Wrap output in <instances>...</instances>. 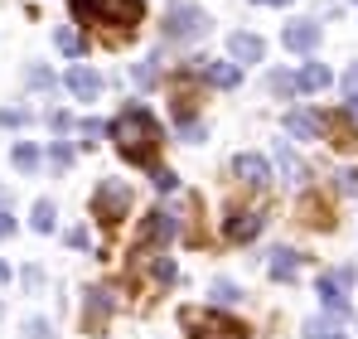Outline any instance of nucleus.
<instances>
[{"mask_svg": "<svg viewBox=\"0 0 358 339\" xmlns=\"http://www.w3.org/2000/svg\"><path fill=\"white\" fill-rule=\"evenodd\" d=\"M0 209H10V189H0Z\"/></svg>", "mask_w": 358, "mask_h": 339, "instance_id": "obj_38", "label": "nucleus"}, {"mask_svg": "<svg viewBox=\"0 0 358 339\" xmlns=\"http://www.w3.org/2000/svg\"><path fill=\"white\" fill-rule=\"evenodd\" d=\"M5 282H10V267H5V262H0V286H5Z\"/></svg>", "mask_w": 358, "mask_h": 339, "instance_id": "obj_39", "label": "nucleus"}, {"mask_svg": "<svg viewBox=\"0 0 358 339\" xmlns=\"http://www.w3.org/2000/svg\"><path fill=\"white\" fill-rule=\"evenodd\" d=\"M49 165H54V170H68V165H73V151H68V141H54V146H49Z\"/></svg>", "mask_w": 358, "mask_h": 339, "instance_id": "obj_25", "label": "nucleus"}, {"mask_svg": "<svg viewBox=\"0 0 358 339\" xmlns=\"http://www.w3.org/2000/svg\"><path fill=\"white\" fill-rule=\"evenodd\" d=\"M296 277H300V252L276 247L271 252V282H296Z\"/></svg>", "mask_w": 358, "mask_h": 339, "instance_id": "obj_15", "label": "nucleus"}, {"mask_svg": "<svg viewBox=\"0 0 358 339\" xmlns=\"http://www.w3.org/2000/svg\"><path fill=\"white\" fill-rule=\"evenodd\" d=\"M24 286L39 291V286H44V272H39V267H24Z\"/></svg>", "mask_w": 358, "mask_h": 339, "instance_id": "obj_35", "label": "nucleus"}, {"mask_svg": "<svg viewBox=\"0 0 358 339\" xmlns=\"http://www.w3.org/2000/svg\"><path fill=\"white\" fill-rule=\"evenodd\" d=\"M107 131H112V141H117V151H121L126 165H150L155 151L165 146V126H160V116L150 112V107H141V102L121 107V116L107 126Z\"/></svg>", "mask_w": 358, "mask_h": 339, "instance_id": "obj_1", "label": "nucleus"}, {"mask_svg": "<svg viewBox=\"0 0 358 339\" xmlns=\"http://www.w3.org/2000/svg\"><path fill=\"white\" fill-rule=\"evenodd\" d=\"M150 184H155L160 194H170V189H175L179 179H175V170H165V165H160V170H150Z\"/></svg>", "mask_w": 358, "mask_h": 339, "instance_id": "obj_27", "label": "nucleus"}, {"mask_svg": "<svg viewBox=\"0 0 358 339\" xmlns=\"http://www.w3.org/2000/svg\"><path fill=\"white\" fill-rule=\"evenodd\" d=\"M228 54H233V63H262L266 44H262L257 34H247V29H242V34H233V39H228Z\"/></svg>", "mask_w": 358, "mask_h": 339, "instance_id": "obj_13", "label": "nucleus"}, {"mask_svg": "<svg viewBox=\"0 0 358 339\" xmlns=\"http://www.w3.org/2000/svg\"><path fill=\"white\" fill-rule=\"evenodd\" d=\"M179 233V223H175V214H145V223H141V237H136V247H155V242H170Z\"/></svg>", "mask_w": 358, "mask_h": 339, "instance_id": "obj_9", "label": "nucleus"}, {"mask_svg": "<svg viewBox=\"0 0 358 339\" xmlns=\"http://www.w3.org/2000/svg\"><path fill=\"white\" fill-rule=\"evenodd\" d=\"M262 5H276V10H281V5H291V0H262Z\"/></svg>", "mask_w": 358, "mask_h": 339, "instance_id": "obj_40", "label": "nucleus"}, {"mask_svg": "<svg viewBox=\"0 0 358 339\" xmlns=\"http://www.w3.org/2000/svg\"><path fill=\"white\" fill-rule=\"evenodd\" d=\"M0 126H10V131H15V126H24V112H20V107H10V112H0Z\"/></svg>", "mask_w": 358, "mask_h": 339, "instance_id": "obj_33", "label": "nucleus"}, {"mask_svg": "<svg viewBox=\"0 0 358 339\" xmlns=\"http://www.w3.org/2000/svg\"><path fill=\"white\" fill-rule=\"evenodd\" d=\"M213 300H218V305H238L242 291H238L233 282H213Z\"/></svg>", "mask_w": 358, "mask_h": 339, "instance_id": "obj_24", "label": "nucleus"}, {"mask_svg": "<svg viewBox=\"0 0 358 339\" xmlns=\"http://www.w3.org/2000/svg\"><path fill=\"white\" fill-rule=\"evenodd\" d=\"M315 291H320V300H324V310H329L334 320H349V310H354V305H349L344 286L334 282V277H320V286H315Z\"/></svg>", "mask_w": 358, "mask_h": 339, "instance_id": "obj_12", "label": "nucleus"}, {"mask_svg": "<svg viewBox=\"0 0 358 339\" xmlns=\"http://www.w3.org/2000/svg\"><path fill=\"white\" fill-rule=\"evenodd\" d=\"M179 131H184V141H203V121H189V116H184Z\"/></svg>", "mask_w": 358, "mask_h": 339, "instance_id": "obj_32", "label": "nucleus"}, {"mask_svg": "<svg viewBox=\"0 0 358 339\" xmlns=\"http://www.w3.org/2000/svg\"><path fill=\"white\" fill-rule=\"evenodd\" d=\"M184 325H194L199 339H247L238 320H228V315H194V310H184Z\"/></svg>", "mask_w": 358, "mask_h": 339, "instance_id": "obj_6", "label": "nucleus"}, {"mask_svg": "<svg viewBox=\"0 0 358 339\" xmlns=\"http://www.w3.org/2000/svg\"><path fill=\"white\" fill-rule=\"evenodd\" d=\"M344 102H358V63H349L344 73Z\"/></svg>", "mask_w": 358, "mask_h": 339, "instance_id": "obj_28", "label": "nucleus"}, {"mask_svg": "<svg viewBox=\"0 0 358 339\" xmlns=\"http://www.w3.org/2000/svg\"><path fill=\"white\" fill-rule=\"evenodd\" d=\"M165 34L170 39H203L208 34V15L199 5H175L170 20H165Z\"/></svg>", "mask_w": 358, "mask_h": 339, "instance_id": "obj_4", "label": "nucleus"}, {"mask_svg": "<svg viewBox=\"0 0 358 339\" xmlns=\"http://www.w3.org/2000/svg\"><path fill=\"white\" fill-rule=\"evenodd\" d=\"M155 277H160V282H175V262L160 257V262H155Z\"/></svg>", "mask_w": 358, "mask_h": 339, "instance_id": "obj_34", "label": "nucleus"}, {"mask_svg": "<svg viewBox=\"0 0 358 339\" xmlns=\"http://www.w3.org/2000/svg\"><path fill=\"white\" fill-rule=\"evenodd\" d=\"M68 247H92V237H87L83 228H73V233H68Z\"/></svg>", "mask_w": 358, "mask_h": 339, "instance_id": "obj_36", "label": "nucleus"}, {"mask_svg": "<svg viewBox=\"0 0 358 339\" xmlns=\"http://www.w3.org/2000/svg\"><path fill=\"white\" fill-rule=\"evenodd\" d=\"M203 78H208L213 88L228 92V88H238V83H242V63H203Z\"/></svg>", "mask_w": 358, "mask_h": 339, "instance_id": "obj_17", "label": "nucleus"}, {"mask_svg": "<svg viewBox=\"0 0 358 339\" xmlns=\"http://www.w3.org/2000/svg\"><path fill=\"white\" fill-rule=\"evenodd\" d=\"M233 174H238L242 184H252V189H266V184H271V165H266V155H252V151L233 155Z\"/></svg>", "mask_w": 358, "mask_h": 339, "instance_id": "obj_8", "label": "nucleus"}, {"mask_svg": "<svg viewBox=\"0 0 358 339\" xmlns=\"http://www.w3.org/2000/svg\"><path fill=\"white\" fill-rule=\"evenodd\" d=\"M24 339H54V325L34 315V320H24Z\"/></svg>", "mask_w": 358, "mask_h": 339, "instance_id": "obj_26", "label": "nucleus"}, {"mask_svg": "<svg viewBox=\"0 0 358 339\" xmlns=\"http://www.w3.org/2000/svg\"><path fill=\"white\" fill-rule=\"evenodd\" d=\"M320 126H324V116H315V112H291L286 116V131H291L296 141H315Z\"/></svg>", "mask_w": 358, "mask_h": 339, "instance_id": "obj_16", "label": "nucleus"}, {"mask_svg": "<svg viewBox=\"0 0 358 339\" xmlns=\"http://www.w3.org/2000/svg\"><path fill=\"white\" fill-rule=\"evenodd\" d=\"M10 160H15V170H24V174H29V170H39V146H34V141H20Z\"/></svg>", "mask_w": 358, "mask_h": 339, "instance_id": "obj_20", "label": "nucleus"}, {"mask_svg": "<svg viewBox=\"0 0 358 339\" xmlns=\"http://www.w3.org/2000/svg\"><path fill=\"white\" fill-rule=\"evenodd\" d=\"M73 20L78 25H112L121 34H131L145 20L141 0H73Z\"/></svg>", "mask_w": 358, "mask_h": 339, "instance_id": "obj_2", "label": "nucleus"}, {"mask_svg": "<svg viewBox=\"0 0 358 339\" xmlns=\"http://www.w3.org/2000/svg\"><path fill=\"white\" fill-rule=\"evenodd\" d=\"M15 233V219H10V209H0V237H10Z\"/></svg>", "mask_w": 358, "mask_h": 339, "instance_id": "obj_37", "label": "nucleus"}, {"mask_svg": "<svg viewBox=\"0 0 358 339\" xmlns=\"http://www.w3.org/2000/svg\"><path fill=\"white\" fill-rule=\"evenodd\" d=\"M63 88H68L78 102H97V97H102V73L87 68V63H73L68 78H63Z\"/></svg>", "mask_w": 358, "mask_h": 339, "instance_id": "obj_7", "label": "nucleus"}, {"mask_svg": "<svg viewBox=\"0 0 358 339\" xmlns=\"http://www.w3.org/2000/svg\"><path fill=\"white\" fill-rule=\"evenodd\" d=\"M54 44H59L68 58H83V39H78L73 29H59V34H54Z\"/></svg>", "mask_w": 358, "mask_h": 339, "instance_id": "obj_23", "label": "nucleus"}, {"mask_svg": "<svg viewBox=\"0 0 358 339\" xmlns=\"http://www.w3.org/2000/svg\"><path fill=\"white\" fill-rule=\"evenodd\" d=\"M305 339H344V320L315 315V320H305Z\"/></svg>", "mask_w": 358, "mask_h": 339, "instance_id": "obj_18", "label": "nucleus"}, {"mask_svg": "<svg viewBox=\"0 0 358 339\" xmlns=\"http://www.w3.org/2000/svg\"><path fill=\"white\" fill-rule=\"evenodd\" d=\"M281 44H286L291 54H315V44H320V25H315V20H296V25H286Z\"/></svg>", "mask_w": 358, "mask_h": 339, "instance_id": "obj_10", "label": "nucleus"}, {"mask_svg": "<svg viewBox=\"0 0 358 339\" xmlns=\"http://www.w3.org/2000/svg\"><path fill=\"white\" fill-rule=\"evenodd\" d=\"M112 310H117V300H112V291H107V286H87V291H83V330H92V335H97V330L107 325V315H112Z\"/></svg>", "mask_w": 358, "mask_h": 339, "instance_id": "obj_5", "label": "nucleus"}, {"mask_svg": "<svg viewBox=\"0 0 358 339\" xmlns=\"http://www.w3.org/2000/svg\"><path fill=\"white\" fill-rule=\"evenodd\" d=\"M266 88H271L276 97H296V78H291V73H271V78H266Z\"/></svg>", "mask_w": 358, "mask_h": 339, "instance_id": "obj_22", "label": "nucleus"}, {"mask_svg": "<svg viewBox=\"0 0 358 339\" xmlns=\"http://www.w3.org/2000/svg\"><path fill=\"white\" fill-rule=\"evenodd\" d=\"M126 209H131V184H126V179H102L97 194H92V214H97L102 223H117Z\"/></svg>", "mask_w": 358, "mask_h": 339, "instance_id": "obj_3", "label": "nucleus"}, {"mask_svg": "<svg viewBox=\"0 0 358 339\" xmlns=\"http://www.w3.org/2000/svg\"><path fill=\"white\" fill-rule=\"evenodd\" d=\"M29 228H34V233H54V228H59V209H54L49 199H34V209H29Z\"/></svg>", "mask_w": 358, "mask_h": 339, "instance_id": "obj_19", "label": "nucleus"}, {"mask_svg": "<svg viewBox=\"0 0 358 339\" xmlns=\"http://www.w3.org/2000/svg\"><path fill=\"white\" fill-rule=\"evenodd\" d=\"M0 315H5V300H0Z\"/></svg>", "mask_w": 358, "mask_h": 339, "instance_id": "obj_42", "label": "nucleus"}, {"mask_svg": "<svg viewBox=\"0 0 358 339\" xmlns=\"http://www.w3.org/2000/svg\"><path fill=\"white\" fill-rule=\"evenodd\" d=\"M102 131H107V126H102V121H92V116H87V121H83V146H92V141H97V136H102Z\"/></svg>", "mask_w": 358, "mask_h": 339, "instance_id": "obj_31", "label": "nucleus"}, {"mask_svg": "<svg viewBox=\"0 0 358 339\" xmlns=\"http://www.w3.org/2000/svg\"><path fill=\"white\" fill-rule=\"evenodd\" d=\"M262 223H266V219H262V209H242V214H233V219L223 223V233H228L233 242H252V237L262 233Z\"/></svg>", "mask_w": 358, "mask_h": 339, "instance_id": "obj_11", "label": "nucleus"}, {"mask_svg": "<svg viewBox=\"0 0 358 339\" xmlns=\"http://www.w3.org/2000/svg\"><path fill=\"white\" fill-rule=\"evenodd\" d=\"M349 116H358V102H349Z\"/></svg>", "mask_w": 358, "mask_h": 339, "instance_id": "obj_41", "label": "nucleus"}, {"mask_svg": "<svg viewBox=\"0 0 358 339\" xmlns=\"http://www.w3.org/2000/svg\"><path fill=\"white\" fill-rule=\"evenodd\" d=\"M160 78V68H155V58H145L141 68H136V83H155Z\"/></svg>", "mask_w": 358, "mask_h": 339, "instance_id": "obj_30", "label": "nucleus"}, {"mask_svg": "<svg viewBox=\"0 0 358 339\" xmlns=\"http://www.w3.org/2000/svg\"><path fill=\"white\" fill-rule=\"evenodd\" d=\"M29 88H44V92H49V88H54V73H49V68H29Z\"/></svg>", "mask_w": 358, "mask_h": 339, "instance_id": "obj_29", "label": "nucleus"}, {"mask_svg": "<svg viewBox=\"0 0 358 339\" xmlns=\"http://www.w3.org/2000/svg\"><path fill=\"white\" fill-rule=\"evenodd\" d=\"M329 83H334V73H329L324 63H305L296 73V92H324Z\"/></svg>", "mask_w": 358, "mask_h": 339, "instance_id": "obj_14", "label": "nucleus"}, {"mask_svg": "<svg viewBox=\"0 0 358 339\" xmlns=\"http://www.w3.org/2000/svg\"><path fill=\"white\" fill-rule=\"evenodd\" d=\"M276 165L291 174V184H300V179H305V165L296 160V151H291V146H276Z\"/></svg>", "mask_w": 358, "mask_h": 339, "instance_id": "obj_21", "label": "nucleus"}]
</instances>
